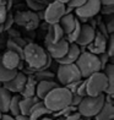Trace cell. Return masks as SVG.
<instances>
[{
    "label": "cell",
    "instance_id": "6da1fadb",
    "mask_svg": "<svg viewBox=\"0 0 114 120\" xmlns=\"http://www.w3.org/2000/svg\"><path fill=\"white\" fill-rule=\"evenodd\" d=\"M22 61H26L28 70H31L28 75H32L38 70L48 69L52 63V58L48 55L44 48L36 43H27L23 47Z\"/></svg>",
    "mask_w": 114,
    "mask_h": 120
},
{
    "label": "cell",
    "instance_id": "7a4b0ae2",
    "mask_svg": "<svg viewBox=\"0 0 114 120\" xmlns=\"http://www.w3.org/2000/svg\"><path fill=\"white\" fill-rule=\"evenodd\" d=\"M71 96L72 93L65 86H58L53 88L42 101L44 105L54 113L71 104Z\"/></svg>",
    "mask_w": 114,
    "mask_h": 120
},
{
    "label": "cell",
    "instance_id": "3957f363",
    "mask_svg": "<svg viewBox=\"0 0 114 120\" xmlns=\"http://www.w3.org/2000/svg\"><path fill=\"white\" fill-rule=\"evenodd\" d=\"M75 64H76V66H77L82 79H87L92 74H95L97 71H102L98 55L92 54L87 50L81 52L80 56L75 61Z\"/></svg>",
    "mask_w": 114,
    "mask_h": 120
},
{
    "label": "cell",
    "instance_id": "277c9868",
    "mask_svg": "<svg viewBox=\"0 0 114 120\" xmlns=\"http://www.w3.org/2000/svg\"><path fill=\"white\" fill-rule=\"evenodd\" d=\"M104 104V93L99 96H85L77 105V113L81 118H95Z\"/></svg>",
    "mask_w": 114,
    "mask_h": 120
},
{
    "label": "cell",
    "instance_id": "5b68a950",
    "mask_svg": "<svg viewBox=\"0 0 114 120\" xmlns=\"http://www.w3.org/2000/svg\"><path fill=\"white\" fill-rule=\"evenodd\" d=\"M85 81H86V93H87V96L92 97L103 94L108 86L107 77L103 71H97L92 74L87 79H85Z\"/></svg>",
    "mask_w": 114,
    "mask_h": 120
},
{
    "label": "cell",
    "instance_id": "8992f818",
    "mask_svg": "<svg viewBox=\"0 0 114 120\" xmlns=\"http://www.w3.org/2000/svg\"><path fill=\"white\" fill-rule=\"evenodd\" d=\"M57 79L59 83L63 86H66L71 82L81 80V74L79 71L76 64H59V68L57 70Z\"/></svg>",
    "mask_w": 114,
    "mask_h": 120
},
{
    "label": "cell",
    "instance_id": "52a82bcc",
    "mask_svg": "<svg viewBox=\"0 0 114 120\" xmlns=\"http://www.w3.org/2000/svg\"><path fill=\"white\" fill-rule=\"evenodd\" d=\"M65 10H66V5L65 4L59 3L57 0L50 1L43 10V20L48 25L59 23L60 19L65 15Z\"/></svg>",
    "mask_w": 114,
    "mask_h": 120
},
{
    "label": "cell",
    "instance_id": "ba28073f",
    "mask_svg": "<svg viewBox=\"0 0 114 120\" xmlns=\"http://www.w3.org/2000/svg\"><path fill=\"white\" fill-rule=\"evenodd\" d=\"M101 6L102 4L99 0H86V3L84 5L75 9V14L81 21L86 22L87 20L95 17L97 14H99Z\"/></svg>",
    "mask_w": 114,
    "mask_h": 120
},
{
    "label": "cell",
    "instance_id": "9c48e42d",
    "mask_svg": "<svg viewBox=\"0 0 114 120\" xmlns=\"http://www.w3.org/2000/svg\"><path fill=\"white\" fill-rule=\"evenodd\" d=\"M14 22L25 27L26 30H34L39 25V17L34 11H20L14 17Z\"/></svg>",
    "mask_w": 114,
    "mask_h": 120
},
{
    "label": "cell",
    "instance_id": "30bf717a",
    "mask_svg": "<svg viewBox=\"0 0 114 120\" xmlns=\"http://www.w3.org/2000/svg\"><path fill=\"white\" fill-rule=\"evenodd\" d=\"M44 43H46V52L48 53V55L55 60L60 59L65 55V53H66L68 48H69V44H70L65 38L57 43H49V42H44Z\"/></svg>",
    "mask_w": 114,
    "mask_h": 120
},
{
    "label": "cell",
    "instance_id": "8fae6325",
    "mask_svg": "<svg viewBox=\"0 0 114 120\" xmlns=\"http://www.w3.org/2000/svg\"><path fill=\"white\" fill-rule=\"evenodd\" d=\"M0 61L9 70H17L22 64V58L12 50H6L4 54L0 55Z\"/></svg>",
    "mask_w": 114,
    "mask_h": 120
},
{
    "label": "cell",
    "instance_id": "7c38bea8",
    "mask_svg": "<svg viewBox=\"0 0 114 120\" xmlns=\"http://www.w3.org/2000/svg\"><path fill=\"white\" fill-rule=\"evenodd\" d=\"M96 34V30L93 26L91 25H81V30H80V34L77 37V39L75 41V43L79 47H87L90 43L93 41Z\"/></svg>",
    "mask_w": 114,
    "mask_h": 120
},
{
    "label": "cell",
    "instance_id": "4fadbf2b",
    "mask_svg": "<svg viewBox=\"0 0 114 120\" xmlns=\"http://www.w3.org/2000/svg\"><path fill=\"white\" fill-rule=\"evenodd\" d=\"M107 41H108V37L102 34L101 32L96 31L93 41L87 45V48H88L87 52H90L92 54H96V55H99V54L104 53L106 49H107Z\"/></svg>",
    "mask_w": 114,
    "mask_h": 120
},
{
    "label": "cell",
    "instance_id": "5bb4252c",
    "mask_svg": "<svg viewBox=\"0 0 114 120\" xmlns=\"http://www.w3.org/2000/svg\"><path fill=\"white\" fill-rule=\"evenodd\" d=\"M26 79H27V75H25L23 72H19L16 74L14 77L8 81V82L3 83V87L6 88L9 92H14V93H20L22 87L26 82Z\"/></svg>",
    "mask_w": 114,
    "mask_h": 120
},
{
    "label": "cell",
    "instance_id": "9a60e30c",
    "mask_svg": "<svg viewBox=\"0 0 114 120\" xmlns=\"http://www.w3.org/2000/svg\"><path fill=\"white\" fill-rule=\"evenodd\" d=\"M81 52H82L81 50V47H79L76 43H70L65 55L60 59L55 60V61H58L59 64H74L77 60V58L80 56Z\"/></svg>",
    "mask_w": 114,
    "mask_h": 120
},
{
    "label": "cell",
    "instance_id": "2e32d148",
    "mask_svg": "<svg viewBox=\"0 0 114 120\" xmlns=\"http://www.w3.org/2000/svg\"><path fill=\"white\" fill-rule=\"evenodd\" d=\"M50 114H52V112L44 105L43 101L39 99L31 108V110L28 113V118H30V120H39L41 118L48 116V115H50Z\"/></svg>",
    "mask_w": 114,
    "mask_h": 120
},
{
    "label": "cell",
    "instance_id": "e0dca14e",
    "mask_svg": "<svg viewBox=\"0 0 114 120\" xmlns=\"http://www.w3.org/2000/svg\"><path fill=\"white\" fill-rule=\"evenodd\" d=\"M59 83L55 82L54 80H44V81H38L37 86H36V96L39 98V99H43L49 92L58 87Z\"/></svg>",
    "mask_w": 114,
    "mask_h": 120
},
{
    "label": "cell",
    "instance_id": "ac0fdd59",
    "mask_svg": "<svg viewBox=\"0 0 114 120\" xmlns=\"http://www.w3.org/2000/svg\"><path fill=\"white\" fill-rule=\"evenodd\" d=\"M64 38H65V34H64V31L61 30V27L59 26V23H54V25H49L44 42L57 43L59 41L64 39Z\"/></svg>",
    "mask_w": 114,
    "mask_h": 120
},
{
    "label": "cell",
    "instance_id": "d6986e66",
    "mask_svg": "<svg viewBox=\"0 0 114 120\" xmlns=\"http://www.w3.org/2000/svg\"><path fill=\"white\" fill-rule=\"evenodd\" d=\"M77 21H79V19L75 17V15L71 14V12L65 14L63 17L60 19V21H59V26H60L61 30L64 31V34H65V36L69 34L70 32L75 28V26H76V23H77Z\"/></svg>",
    "mask_w": 114,
    "mask_h": 120
},
{
    "label": "cell",
    "instance_id": "ffe728a7",
    "mask_svg": "<svg viewBox=\"0 0 114 120\" xmlns=\"http://www.w3.org/2000/svg\"><path fill=\"white\" fill-rule=\"evenodd\" d=\"M36 86H37V80L32 75H28L26 79V82L21 90L20 94L22 98H28L36 96Z\"/></svg>",
    "mask_w": 114,
    "mask_h": 120
},
{
    "label": "cell",
    "instance_id": "44dd1931",
    "mask_svg": "<svg viewBox=\"0 0 114 120\" xmlns=\"http://www.w3.org/2000/svg\"><path fill=\"white\" fill-rule=\"evenodd\" d=\"M102 71L104 72L106 77H107V82H108L104 94H114V65L108 63Z\"/></svg>",
    "mask_w": 114,
    "mask_h": 120
},
{
    "label": "cell",
    "instance_id": "7402d4cb",
    "mask_svg": "<svg viewBox=\"0 0 114 120\" xmlns=\"http://www.w3.org/2000/svg\"><path fill=\"white\" fill-rule=\"evenodd\" d=\"M95 120H114V105L113 103L104 102L101 110L97 113Z\"/></svg>",
    "mask_w": 114,
    "mask_h": 120
},
{
    "label": "cell",
    "instance_id": "603a6c76",
    "mask_svg": "<svg viewBox=\"0 0 114 120\" xmlns=\"http://www.w3.org/2000/svg\"><path fill=\"white\" fill-rule=\"evenodd\" d=\"M38 101H39V98L37 96L28 97V98L21 97V99H20V114H22V115H28L31 108L33 107V104L37 103Z\"/></svg>",
    "mask_w": 114,
    "mask_h": 120
},
{
    "label": "cell",
    "instance_id": "cb8c5ba5",
    "mask_svg": "<svg viewBox=\"0 0 114 120\" xmlns=\"http://www.w3.org/2000/svg\"><path fill=\"white\" fill-rule=\"evenodd\" d=\"M10 99H11V92H9L6 88H4L1 85V87H0V113L1 114L9 112Z\"/></svg>",
    "mask_w": 114,
    "mask_h": 120
},
{
    "label": "cell",
    "instance_id": "d4e9b609",
    "mask_svg": "<svg viewBox=\"0 0 114 120\" xmlns=\"http://www.w3.org/2000/svg\"><path fill=\"white\" fill-rule=\"evenodd\" d=\"M21 41L22 39H20V38H11V39H9L6 42V47H8V50H12L15 53H17L22 58L23 47L26 45V42H21Z\"/></svg>",
    "mask_w": 114,
    "mask_h": 120
},
{
    "label": "cell",
    "instance_id": "484cf974",
    "mask_svg": "<svg viewBox=\"0 0 114 120\" xmlns=\"http://www.w3.org/2000/svg\"><path fill=\"white\" fill-rule=\"evenodd\" d=\"M16 74H17V70H9L1 64V61H0V83L1 85L10 81Z\"/></svg>",
    "mask_w": 114,
    "mask_h": 120
},
{
    "label": "cell",
    "instance_id": "4316f807",
    "mask_svg": "<svg viewBox=\"0 0 114 120\" xmlns=\"http://www.w3.org/2000/svg\"><path fill=\"white\" fill-rule=\"evenodd\" d=\"M32 76L37 80V82L38 81H44V80H54V77H55L54 72H52L50 70H48V69L34 71L33 74H32Z\"/></svg>",
    "mask_w": 114,
    "mask_h": 120
},
{
    "label": "cell",
    "instance_id": "83f0119b",
    "mask_svg": "<svg viewBox=\"0 0 114 120\" xmlns=\"http://www.w3.org/2000/svg\"><path fill=\"white\" fill-rule=\"evenodd\" d=\"M20 99L21 96H11L10 99V104H9V112L11 113L12 116H16L20 114Z\"/></svg>",
    "mask_w": 114,
    "mask_h": 120
},
{
    "label": "cell",
    "instance_id": "f1b7e54d",
    "mask_svg": "<svg viewBox=\"0 0 114 120\" xmlns=\"http://www.w3.org/2000/svg\"><path fill=\"white\" fill-rule=\"evenodd\" d=\"M80 30H81V23H80V21H77L75 28L70 32L69 34H66V38H65V39H66L69 43H75V41L77 39V37L80 34Z\"/></svg>",
    "mask_w": 114,
    "mask_h": 120
},
{
    "label": "cell",
    "instance_id": "f546056e",
    "mask_svg": "<svg viewBox=\"0 0 114 120\" xmlns=\"http://www.w3.org/2000/svg\"><path fill=\"white\" fill-rule=\"evenodd\" d=\"M26 4H27V6L30 8V10H32V11H34V12L42 11V10H44V8H46V5L38 3L36 0H26Z\"/></svg>",
    "mask_w": 114,
    "mask_h": 120
},
{
    "label": "cell",
    "instance_id": "4dcf8cb0",
    "mask_svg": "<svg viewBox=\"0 0 114 120\" xmlns=\"http://www.w3.org/2000/svg\"><path fill=\"white\" fill-rule=\"evenodd\" d=\"M106 53L109 55V58H113V56H114V36H113V34H110L109 37H108Z\"/></svg>",
    "mask_w": 114,
    "mask_h": 120
},
{
    "label": "cell",
    "instance_id": "1f68e13d",
    "mask_svg": "<svg viewBox=\"0 0 114 120\" xmlns=\"http://www.w3.org/2000/svg\"><path fill=\"white\" fill-rule=\"evenodd\" d=\"M74 93L76 94H79L81 97H85V96H87V93H86V81L82 80L80 82V85L77 86V88H76V91L74 92Z\"/></svg>",
    "mask_w": 114,
    "mask_h": 120
},
{
    "label": "cell",
    "instance_id": "d6a6232c",
    "mask_svg": "<svg viewBox=\"0 0 114 120\" xmlns=\"http://www.w3.org/2000/svg\"><path fill=\"white\" fill-rule=\"evenodd\" d=\"M103 15H107V16H110L114 14V4L113 5H102L101 6V11Z\"/></svg>",
    "mask_w": 114,
    "mask_h": 120
},
{
    "label": "cell",
    "instance_id": "836d02e7",
    "mask_svg": "<svg viewBox=\"0 0 114 120\" xmlns=\"http://www.w3.org/2000/svg\"><path fill=\"white\" fill-rule=\"evenodd\" d=\"M85 3H86V0H69V3L66 4V6L70 8V9H72V10H75V9L80 8L81 5H84Z\"/></svg>",
    "mask_w": 114,
    "mask_h": 120
},
{
    "label": "cell",
    "instance_id": "e575fe53",
    "mask_svg": "<svg viewBox=\"0 0 114 120\" xmlns=\"http://www.w3.org/2000/svg\"><path fill=\"white\" fill-rule=\"evenodd\" d=\"M98 59H99V63H101V70H103L106 65L109 63V59H110V58H109V55H108V54L104 52V53L99 54V55H98Z\"/></svg>",
    "mask_w": 114,
    "mask_h": 120
},
{
    "label": "cell",
    "instance_id": "d590c367",
    "mask_svg": "<svg viewBox=\"0 0 114 120\" xmlns=\"http://www.w3.org/2000/svg\"><path fill=\"white\" fill-rule=\"evenodd\" d=\"M14 23V16L11 14H6V17H5V21H4V31L6 30H10V27H11V25Z\"/></svg>",
    "mask_w": 114,
    "mask_h": 120
},
{
    "label": "cell",
    "instance_id": "8d00e7d4",
    "mask_svg": "<svg viewBox=\"0 0 114 120\" xmlns=\"http://www.w3.org/2000/svg\"><path fill=\"white\" fill-rule=\"evenodd\" d=\"M81 119L82 118H81V115L77 112L71 113V114H69L66 116H63V118H57V120H81Z\"/></svg>",
    "mask_w": 114,
    "mask_h": 120
},
{
    "label": "cell",
    "instance_id": "74e56055",
    "mask_svg": "<svg viewBox=\"0 0 114 120\" xmlns=\"http://www.w3.org/2000/svg\"><path fill=\"white\" fill-rule=\"evenodd\" d=\"M106 28H107V32H108V34H113V32H114V19H113V16L110 15V19L108 20V22L106 23Z\"/></svg>",
    "mask_w": 114,
    "mask_h": 120
},
{
    "label": "cell",
    "instance_id": "f35d334b",
    "mask_svg": "<svg viewBox=\"0 0 114 120\" xmlns=\"http://www.w3.org/2000/svg\"><path fill=\"white\" fill-rule=\"evenodd\" d=\"M82 98H84V97H81V96L76 94V93H72V96H71V105H74V107L77 108V105L80 104V102L82 101Z\"/></svg>",
    "mask_w": 114,
    "mask_h": 120
},
{
    "label": "cell",
    "instance_id": "ab89813d",
    "mask_svg": "<svg viewBox=\"0 0 114 120\" xmlns=\"http://www.w3.org/2000/svg\"><path fill=\"white\" fill-rule=\"evenodd\" d=\"M6 14H8V9L4 6V5H0V25L4 23L5 17H6Z\"/></svg>",
    "mask_w": 114,
    "mask_h": 120
},
{
    "label": "cell",
    "instance_id": "60d3db41",
    "mask_svg": "<svg viewBox=\"0 0 114 120\" xmlns=\"http://www.w3.org/2000/svg\"><path fill=\"white\" fill-rule=\"evenodd\" d=\"M0 120H15V116L12 115H9V114H1V118H0Z\"/></svg>",
    "mask_w": 114,
    "mask_h": 120
},
{
    "label": "cell",
    "instance_id": "b9f144b4",
    "mask_svg": "<svg viewBox=\"0 0 114 120\" xmlns=\"http://www.w3.org/2000/svg\"><path fill=\"white\" fill-rule=\"evenodd\" d=\"M0 5H4V6L9 10L10 5H11V0H0Z\"/></svg>",
    "mask_w": 114,
    "mask_h": 120
},
{
    "label": "cell",
    "instance_id": "7bdbcfd3",
    "mask_svg": "<svg viewBox=\"0 0 114 120\" xmlns=\"http://www.w3.org/2000/svg\"><path fill=\"white\" fill-rule=\"evenodd\" d=\"M15 120H30L28 115H22V114H19V115L15 116Z\"/></svg>",
    "mask_w": 114,
    "mask_h": 120
},
{
    "label": "cell",
    "instance_id": "ee69618b",
    "mask_svg": "<svg viewBox=\"0 0 114 120\" xmlns=\"http://www.w3.org/2000/svg\"><path fill=\"white\" fill-rule=\"evenodd\" d=\"M102 5H113L114 0H99Z\"/></svg>",
    "mask_w": 114,
    "mask_h": 120
},
{
    "label": "cell",
    "instance_id": "f6af8a7d",
    "mask_svg": "<svg viewBox=\"0 0 114 120\" xmlns=\"http://www.w3.org/2000/svg\"><path fill=\"white\" fill-rule=\"evenodd\" d=\"M36 1H38V3H41V4H43V5H46V6H47V5L50 3V0H36Z\"/></svg>",
    "mask_w": 114,
    "mask_h": 120
},
{
    "label": "cell",
    "instance_id": "bcb514c9",
    "mask_svg": "<svg viewBox=\"0 0 114 120\" xmlns=\"http://www.w3.org/2000/svg\"><path fill=\"white\" fill-rule=\"evenodd\" d=\"M39 120H54V119L50 118V116H43V118H41Z\"/></svg>",
    "mask_w": 114,
    "mask_h": 120
},
{
    "label": "cell",
    "instance_id": "7dc6e473",
    "mask_svg": "<svg viewBox=\"0 0 114 120\" xmlns=\"http://www.w3.org/2000/svg\"><path fill=\"white\" fill-rule=\"evenodd\" d=\"M57 1H59V3H63V4L66 5V4L69 3V0H57Z\"/></svg>",
    "mask_w": 114,
    "mask_h": 120
},
{
    "label": "cell",
    "instance_id": "c3c4849f",
    "mask_svg": "<svg viewBox=\"0 0 114 120\" xmlns=\"http://www.w3.org/2000/svg\"><path fill=\"white\" fill-rule=\"evenodd\" d=\"M3 32H4V25H0V36H1Z\"/></svg>",
    "mask_w": 114,
    "mask_h": 120
},
{
    "label": "cell",
    "instance_id": "681fc988",
    "mask_svg": "<svg viewBox=\"0 0 114 120\" xmlns=\"http://www.w3.org/2000/svg\"><path fill=\"white\" fill-rule=\"evenodd\" d=\"M3 44H4V41H3V39H0V48L3 47Z\"/></svg>",
    "mask_w": 114,
    "mask_h": 120
},
{
    "label": "cell",
    "instance_id": "f907efd6",
    "mask_svg": "<svg viewBox=\"0 0 114 120\" xmlns=\"http://www.w3.org/2000/svg\"><path fill=\"white\" fill-rule=\"evenodd\" d=\"M0 118H1V113H0Z\"/></svg>",
    "mask_w": 114,
    "mask_h": 120
},
{
    "label": "cell",
    "instance_id": "816d5d0a",
    "mask_svg": "<svg viewBox=\"0 0 114 120\" xmlns=\"http://www.w3.org/2000/svg\"><path fill=\"white\" fill-rule=\"evenodd\" d=\"M0 87H1V83H0Z\"/></svg>",
    "mask_w": 114,
    "mask_h": 120
},
{
    "label": "cell",
    "instance_id": "f5cc1de1",
    "mask_svg": "<svg viewBox=\"0 0 114 120\" xmlns=\"http://www.w3.org/2000/svg\"><path fill=\"white\" fill-rule=\"evenodd\" d=\"M81 120H84V119H81Z\"/></svg>",
    "mask_w": 114,
    "mask_h": 120
}]
</instances>
